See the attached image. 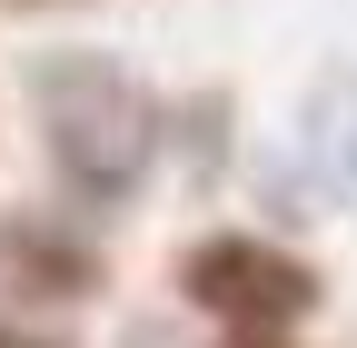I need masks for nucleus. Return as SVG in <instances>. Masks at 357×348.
<instances>
[{
  "label": "nucleus",
  "mask_w": 357,
  "mask_h": 348,
  "mask_svg": "<svg viewBox=\"0 0 357 348\" xmlns=\"http://www.w3.org/2000/svg\"><path fill=\"white\" fill-rule=\"evenodd\" d=\"M0 348H60V338H40V328H20V319H0Z\"/></svg>",
  "instance_id": "nucleus-5"
},
{
  "label": "nucleus",
  "mask_w": 357,
  "mask_h": 348,
  "mask_svg": "<svg viewBox=\"0 0 357 348\" xmlns=\"http://www.w3.org/2000/svg\"><path fill=\"white\" fill-rule=\"evenodd\" d=\"M0 269L30 298H89L100 289V249L70 239L60 219H0Z\"/></svg>",
  "instance_id": "nucleus-3"
},
{
  "label": "nucleus",
  "mask_w": 357,
  "mask_h": 348,
  "mask_svg": "<svg viewBox=\"0 0 357 348\" xmlns=\"http://www.w3.org/2000/svg\"><path fill=\"white\" fill-rule=\"evenodd\" d=\"M40 140H50V169L79 209H129L139 180L159 169V140H169V110L129 80L119 60L100 50H60L40 60Z\"/></svg>",
  "instance_id": "nucleus-1"
},
{
  "label": "nucleus",
  "mask_w": 357,
  "mask_h": 348,
  "mask_svg": "<svg viewBox=\"0 0 357 348\" xmlns=\"http://www.w3.org/2000/svg\"><path fill=\"white\" fill-rule=\"evenodd\" d=\"M0 10H70V0H0Z\"/></svg>",
  "instance_id": "nucleus-6"
},
{
  "label": "nucleus",
  "mask_w": 357,
  "mask_h": 348,
  "mask_svg": "<svg viewBox=\"0 0 357 348\" xmlns=\"http://www.w3.org/2000/svg\"><path fill=\"white\" fill-rule=\"evenodd\" d=\"M218 348H298V338H278V328H229Z\"/></svg>",
  "instance_id": "nucleus-4"
},
{
  "label": "nucleus",
  "mask_w": 357,
  "mask_h": 348,
  "mask_svg": "<svg viewBox=\"0 0 357 348\" xmlns=\"http://www.w3.org/2000/svg\"><path fill=\"white\" fill-rule=\"evenodd\" d=\"M178 298L208 309L218 328H298L318 309V269H307L298 249L258 239V229H208L189 259H178Z\"/></svg>",
  "instance_id": "nucleus-2"
}]
</instances>
